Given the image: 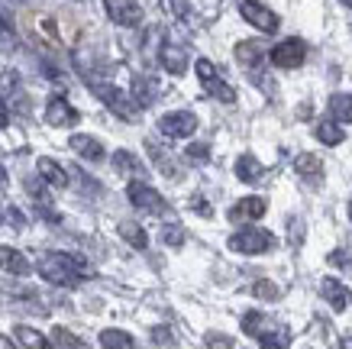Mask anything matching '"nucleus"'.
<instances>
[{
    "instance_id": "obj_10",
    "label": "nucleus",
    "mask_w": 352,
    "mask_h": 349,
    "mask_svg": "<svg viewBox=\"0 0 352 349\" xmlns=\"http://www.w3.org/2000/svg\"><path fill=\"white\" fill-rule=\"evenodd\" d=\"M78 120H81L78 110L68 104L62 94L49 97V104H45V123H49V127H75Z\"/></svg>"
},
{
    "instance_id": "obj_17",
    "label": "nucleus",
    "mask_w": 352,
    "mask_h": 349,
    "mask_svg": "<svg viewBox=\"0 0 352 349\" xmlns=\"http://www.w3.org/2000/svg\"><path fill=\"white\" fill-rule=\"evenodd\" d=\"M159 62H162V68H165L168 74H184L188 72V52H184L182 45L165 43L159 49Z\"/></svg>"
},
{
    "instance_id": "obj_23",
    "label": "nucleus",
    "mask_w": 352,
    "mask_h": 349,
    "mask_svg": "<svg viewBox=\"0 0 352 349\" xmlns=\"http://www.w3.org/2000/svg\"><path fill=\"white\" fill-rule=\"evenodd\" d=\"M314 136L320 139L323 146H340L342 139H346V133H342V127L336 123V120H323V123H317Z\"/></svg>"
},
{
    "instance_id": "obj_29",
    "label": "nucleus",
    "mask_w": 352,
    "mask_h": 349,
    "mask_svg": "<svg viewBox=\"0 0 352 349\" xmlns=\"http://www.w3.org/2000/svg\"><path fill=\"white\" fill-rule=\"evenodd\" d=\"M20 91V78L16 72H0V101H10Z\"/></svg>"
},
{
    "instance_id": "obj_7",
    "label": "nucleus",
    "mask_w": 352,
    "mask_h": 349,
    "mask_svg": "<svg viewBox=\"0 0 352 349\" xmlns=\"http://www.w3.org/2000/svg\"><path fill=\"white\" fill-rule=\"evenodd\" d=\"M239 13L249 26H256L262 32H275L278 30V13H272V7L258 3V0H243L239 3Z\"/></svg>"
},
{
    "instance_id": "obj_22",
    "label": "nucleus",
    "mask_w": 352,
    "mask_h": 349,
    "mask_svg": "<svg viewBox=\"0 0 352 349\" xmlns=\"http://www.w3.org/2000/svg\"><path fill=\"white\" fill-rule=\"evenodd\" d=\"M13 337L20 339V346H26V349H55L52 339L43 337L39 330H32V327H16L13 330Z\"/></svg>"
},
{
    "instance_id": "obj_1",
    "label": "nucleus",
    "mask_w": 352,
    "mask_h": 349,
    "mask_svg": "<svg viewBox=\"0 0 352 349\" xmlns=\"http://www.w3.org/2000/svg\"><path fill=\"white\" fill-rule=\"evenodd\" d=\"M36 272L58 288H78L87 278V262L75 253H45L36 262Z\"/></svg>"
},
{
    "instance_id": "obj_15",
    "label": "nucleus",
    "mask_w": 352,
    "mask_h": 349,
    "mask_svg": "<svg viewBox=\"0 0 352 349\" xmlns=\"http://www.w3.org/2000/svg\"><path fill=\"white\" fill-rule=\"evenodd\" d=\"M133 104L136 107H152L155 104V97H159V81L149 78V74H136L133 78Z\"/></svg>"
},
{
    "instance_id": "obj_30",
    "label": "nucleus",
    "mask_w": 352,
    "mask_h": 349,
    "mask_svg": "<svg viewBox=\"0 0 352 349\" xmlns=\"http://www.w3.org/2000/svg\"><path fill=\"white\" fill-rule=\"evenodd\" d=\"M252 295L262 297V301H278V297H281V288H278L275 282L262 278V282H256V285H252Z\"/></svg>"
},
{
    "instance_id": "obj_19",
    "label": "nucleus",
    "mask_w": 352,
    "mask_h": 349,
    "mask_svg": "<svg viewBox=\"0 0 352 349\" xmlns=\"http://www.w3.org/2000/svg\"><path fill=\"white\" fill-rule=\"evenodd\" d=\"M294 171H298L304 181H320L323 178V162L317 156H310V152H300L298 159H294Z\"/></svg>"
},
{
    "instance_id": "obj_2",
    "label": "nucleus",
    "mask_w": 352,
    "mask_h": 349,
    "mask_svg": "<svg viewBox=\"0 0 352 349\" xmlns=\"http://www.w3.org/2000/svg\"><path fill=\"white\" fill-rule=\"evenodd\" d=\"M226 246L239 255H262V253H272L278 246V240L265 226H245V230L233 233V236L226 240Z\"/></svg>"
},
{
    "instance_id": "obj_13",
    "label": "nucleus",
    "mask_w": 352,
    "mask_h": 349,
    "mask_svg": "<svg viewBox=\"0 0 352 349\" xmlns=\"http://www.w3.org/2000/svg\"><path fill=\"white\" fill-rule=\"evenodd\" d=\"M268 204L265 198H243L239 204L230 207V220L233 223H243V220H258V217H265Z\"/></svg>"
},
{
    "instance_id": "obj_33",
    "label": "nucleus",
    "mask_w": 352,
    "mask_h": 349,
    "mask_svg": "<svg viewBox=\"0 0 352 349\" xmlns=\"http://www.w3.org/2000/svg\"><path fill=\"white\" fill-rule=\"evenodd\" d=\"M262 324H265V317H262L258 310H249V314L243 317V330L249 333V337H258V333H262Z\"/></svg>"
},
{
    "instance_id": "obj_4",
    "label": "nucleus",
    "mask_w": 352,
    "mask_h": 349,
    "mask_svg": "<svg viewBox=\"0 0 352 349\" xmlns=\"http://www.w3.org/2000/svg\"><path fill=\"white\" fill-rule=\"evenodd\" d=\"M87 85H91V91H94V94L100 97V101H104L117 116H123V120H136L139 107L133 104V97L129 94H123V91L113 87V85H104V81H87Z\"/></svg>"
},
{
    "instance_id": "obj_21",
    "label": "nucleus",
    "mask_w": 352,
    "mask_h": 349,
    "mask_svg": "<svg viewBox=\"0 0 352 349\" xmlns=\"http://www.w3.org/2000/svg\"><path fill=\"white\" fill-rule=\"evenodd\" d=\"M100 346L104 349H139L136 339L129 337L126 330H117V327H110L100 333Z\"/></svg>"
},
{
    "instance_id": "obj_14",
    "label": "nucleus",
    "mask_w": 352,
    "mask_h": 349,
    "mask_svg": "<svg viewBox=\"0 0 352 349\" xmlns=\"http://www.w3.org/2000/svg\"><path fill=\"white\" fill-rule=\"evenodd\" d=\"M68 146L75 149L78 156L85 162H104V146H100V139H94V136H87V133H75V136L68 139Z\"/></svg>"
},
{
    "instance_id": "obj_31",
    "label": "nucleus",
    "mask_w": 352,
    "mask_h": 349,
    "mask_svg": "<svg viewBox=\"0 0 352 349\" xmlns=\"http://www.w3.org/2000/svg\"><path fill=\"white\" fill-rule=\"evenodd\" d=\"M52 337H55V343L62 349H87V343H81V339L75 337V333H68L65 327H55L52 330Z\"/></svg>"
},
{
    "instance_id": "obj_38",
    "label": "nucleus",
    "mask_w": 352,
    "mask_h": 349,
    "mask_svg": "<svg viewBox=\"0 0 352 349\" xmlns=\"http://www.w3.org/2000/svg\"><path fill=\"white\" fill-rule=\"evenodd\" d=\"M330 265H342V268H352V253H346V249H336V253H330Z\"/></svg>"
},
{
    "instance_id": "obj_36",
    "label": "nucleus",
    "mask_w": 352,
    "mask_h": 349,
    "mask_svg": "<svg viewBox=\"0 0 352 349\" xmlns=\"http://www.w3.org/2000/svg\"><path fill=\"white\" fill-rule=\"evenodd\" d=\"M0 43H13V23L7 13H0Z\"/></svg>"
},
{
    "instance_id": "obj_26",
    "label": "nucleus",
    "mask_w": 352,
    "mask_h": 349,
    "mask_svg": "<svg viewBox=\"0 0 352 349\" xmlns=\"http://www.w3.org/2000/svg\"><path fill=\"white\" fill-rule=\"evenodd\" d=\"M110 162H113V169L123 171V175H139V171H142V162H139L133 152H126V149H117Z\"/></svg>"
},
{
    "instance_id": "obj_20",
    "label": "nucleus",
    "mask_w": 352,
    "mask_h": 349,
    "mask_svg": "<svg viewBox=\"0 0 352 349\" xmlns=\"http://www.w3.org/2000/svg\"><path fill=\"white\" fill-rule=\"evenodd\" d=\"M236 59L243 62V68H249V72H258V68H262V59H265V52H262V45H258V43H239V45H236Z\"/></svg>"
},
{
    "instance_id": "obj_16",
    "label": "nucleus",
    "mask_w": 352,
    "mask_h": 349,
    "mask_svg": "<svg viewBox=\"0 0 352 349\" xmlns=\"http://www.w3.org/2000/svg\"><path fill=\"white\" fill-rule=\"evenodd\" d=\"M0 268H3V272H10V275H30V272H32L30 259H26L20 249L3 246V243H0Z\"/></svg>"
},
{
    "instance_id": "obj_35",
    "label": "nucleus",
    "mask_w": 352,
    "mask_h": 349,
    "mask_svg": "<svg viewBox=\"0 0 352 349\" xmlns=\"http://www.w3.org/2000/svg\"><path fill=\"white\" fill-rule=\"evenodd\" d=\"M207 346L210 349H233V339L226 333H207Z\"/></svg>"
},
{
    "instance_id": "obj_27",
    "label": "nucleus",
    "mask_w": 352,
    "mask_h": 349,
    "mask_svg": "<svg viewBox=\"0 0 352 349\" xmlns=\"http://www.w3.org/2000/svg\"><path fill=\"white\" fill-rule=\"evenodd\" d=\"M330 114H333V120H349L352 123V94H333Z\"/></svg>"
},
{
    "instance_id": "obj_24",
    "label": "nucleus",
    "mask_w": 352,
    "mask_h": 349,
    "mask_svg": "<svg viewBox=\"0 0 352 349\" xmlns=\"http://www.w3.org/2000/svg\"><path fill=\"white\" fill-rule=\"evenodd\" d=\"M288 343H291V330L288 327L262 330V333H258V346L262 349H288Z\"/></svg>"
},
{
    "instance_id": "obj_43",
    "label": "nucleus",
    "mask_w": 352,
    "mask_h": 349,
    "mask_svg": "<svg viewBox=\"0 0 352 349\" xmlns=\"http://www.w3.org/2000/svg\"><path fill=\"white\" fill-rule=\"evenodd\" d=\"M0 349H16V343H13L10 337H3V333H0Z\"/></svg>"
},
{
    "instance_id": "obj_6",
    "label": "nucleus",
    "mask_w": 352,
    "mask_h": 349,
    "mask_svg": "<svg viewBox=\"0 0 352 349\" xmlns=\"http://www.w3.org/2000/svg\"><path fill=\"white\" fill-rule=\"evenodd\" d=\"M159 133L168 139H188L197 133V116L191 110H171L159 120Z\"/></svg>"
},
{
    "instance_id": "obj_39",
    "label": "nucleus",
    "mask_w": 352,
    "mask_h": 349,
    "mask_svg": "<svg viewBox=\"0 0 352 349\" xmlns=\"http://www.w3.org/2000/svg\"><path fill=\"white\" fill-rule=\"evenodd\" d=\"M168 7L175 17H191V0H168Z\"/></svg>"
},
{
    "instance_id": "obj_34",
    "label": "nucleus",
    "mask_w": 352,
    "mask_h": 349,
    "mask_svg": "<svg viewBox=\"0 0 352 349\" xmlns=\"http://www.w3.org/2000/svg\"><path fill=\"white\" fill-rule=\"evenodd\" d=\"M184 156L191 162H207L210 159V146H207V142H194V146L184 149Z\"/></svg>"
},
{
    "instance_id": "obj_41",
    "label": "nucleus",
    "mask_w": 352,
    "mask_h": 349,
    "mask_svg": "<svg viewBox=\"0 0 352 349\" xmlns=\"http://www.w3.org/2000/svg\"><path fill=\"white\" fill-rule=\"evenodd\" d=\"M304 240V223L300 220H291V246H298Z\"/></svg>"
},
{
    "instance_id": "obj_18",
    "label": "nucleus",
    "mask_w": 352,
    "mask_h": 349,
    "mask_svg": "<svg viewBox=\"0 0 352 349\" xmlns=\"http://www.w3.org/2000/svg\"><path fill=\"white\" fill-rule=\"evenodd\" d=\"M236 178L245 181V184H258L265 178V169H262V162L256 156H239L236 159Z\"/></svg>"
},
{
    "instance_id": "obj_40",
    "label": "nucleus",
    "mask_w": 352,
    "mask_h": 349,
    "mask_svg": "<svg viewBox=\"0 0 352 349\" xmlns=\"http://www.w3.org/2000/svg\"><path fill=\"white\" fill-rule=\"evenodd\" d=\"M152 337H155V343H162V346H165V343H175V337H171V330H165V327H155L152 330Z\"/></svg>"
},
{
    "instance_id": "obj_45",
    "label": "nucleus",
    "mask_w": 352,
    "mask_h": 349,
    "mask_svg": "<svg viewBox=\"0 0 352 349\" xmlns=\"http://www.w3.org/2000/svg\"><path fill=\"white\" fill-rule=\"evenodd\" d=\"M7 184V171H3V165H0V188Z\"/></svg>"
},
{
    "instance_id": "obj_8",
    "label": "nucleus",
    "mask_w": 352,
    "mask_h": 349,
    "mask_svg": "<svg viewBox=\"0 0 352 349\" xmlns=\"http://www.w3.org/2000/svg\"><path fill=\"white\" fill-rule=\"evenodd\" d=\"M304 55H307V45L300 43V39H285V43H278L268 59L275 68H300L304 65Z\"/></svg>"
},
{
    "instance_id": "obj_9",
    "label": "nucleus",
    "mask_w": 352,
    "mask_h": 349,
    "mask_svg": "<svg viewBox=\"0 0 352 349\" xmlns=\"http://www.w3.org/2000/svg\"><path fill=\"white\" fill-rule=\"evenodd\" d=\"M104 10L117 26H139L142 23L139 0H104Z\"/></svg>"
},
{
    "instance_id": "obj_42",
    "label": "nucleus",
    "mask_w": 352,
    "mask_h": 349,
    "mask_svg": "<svg viewBox=\"0 0 352 349\" xmlns=\"http://www.w3.org/2000/svg\"><path fill=\"white\" fill-rule=\"evenodd\" d=\"M10 123V114H7V104L0 101V127H7Z\"/></svg>"
},
{
    "instance_id": "obj_32",
    "label": "nucleus",
    "mask_w": 352,
    "mask_h": 349,
    "mask_svg": "<svg viewBox=\"0 0 352 349\" xmlns=\"http://www.w3.org/2000/svg\"><path fill=\"white\" fill-rule=\"evenodd\" d=\"M162 240H165V246L178 249V246H184V230L178 223H165V226H162Z\"/></svg>"
},
{
    "instance_id": "obj_5",
    "label": "nucleus",
    "mask_w": 352,
    "mask_h": 349,
    "mask_svg": "<svg viewBox=\"0 0 352 349\" xmlns=\"http://www.w3.org/2000/svg\"><path fill=\"white\" fill-rule=\"evenodd\" d=\"M126 198L133 207H139V211L146 213H165L168 211V204H165V198H162L155 188H149L146 181H129L126 184Z\"/></svg>"
},
{
    "instance_id": "obj_25",
    "label": "nucleus",
    "mask_w": 352,
    "mask_h": 349,
    "mask_svg": "<svg viewBox=\"0 0 352 349\" xmlns=\"http://www.w3.org/2000/svg\"><path fill=\"white\" fill-rule=\"evenodd\" d=\"M120 236L126 240L133 249H146L149 246V236H146V230L139 226V223H133V220H123L120 223Z\"/></svg>"
},
{
    "instance_id": "obj_37",
    "label": "nucleus",
    "mask_w": 352,
    "mask_h": 349,
    "mask_svg": "<svg viewBox=\"0 0 352 349\" xmlns=\"http://www.w3.org/2000/svg\"><path fill=\"white\" fill-rule=\"evenodd\" d=\"M3 220H10L13 230H20L23 223H26V217H23V211H16V207H7V211H3Z\"/></svg>"
},
{
    "instance_id": "obj_46",
    "label": "nucleus",
    "mask_w": 352,
    "mask_h": 349,
    "mask_svg": "<svg viewBox=\"0 0 352 349\" xmlns=\"http://www.w3.org/2000/svg\"><path fill=\"white\" fill-rule=\"evenodd\" d=\"M342 349H352V337H346V339H342Z\"/></svg>"
},
{
    "instance_id": "obj_28",
    "label": "nucleus",
    "mask_w": 352,
    "mask_h": 349,
    "mask_svg": "<svg viewBox=\"0 0 352 349\" xmlns=\"http://www.w3.org/2000/svg\"><path fill=\"white\" fill-rule=\"evenodd\" d=\"M149 152H152V159H155V165L162 169V175H165V178H178V169H175V162H171L168 156H165V152L155 146V142H149Z\"/></svg>"
},
{
    "instance_id": "obj_12",
    "label": "nucleus",
    "mask_w": 352,
    "mask_h": 349,
    "mask_svg": "<svg viewBox=\"0 0 352 349\" xmlns=\"http://www.w3.org/2000/svg\"><path fill=\"white\" fill-rule=\"evenodd\" d=\"M36 175H39V181H45L49 188H68V171L58 165L55 159H49V156H43V159L36 162Z\"/></svg>"
},
{
    "instance_id": "obj_47",
    "label": "nucleus",
    "mask_w": 352,
    "mask_h": 349,
    "mask_svg": "<svg viewBox=\"0 0 352 349\" xmlns=\"http://www.w3.org/2000/svg\"><path fill=\"white\" fill-rule=\"evenodd\" d=\"M0 223H3V207H0Z\"/></svg>"
},
{
    "instance_id": "obj_11",
    "label": "nucleus",
    "mask_w": 352,
    "mask_h": 349,
    "mask_svg": "<svg viewBox=\"0 0 352 349\" xmlns=\"http://www.w3.org/2000/svg\"><path fill=\"white\" fill-rule=\"evenodd\" d=\"M320 295H323V301H327V304L336 310V314H340V310H346V307H349V301H352L349 288L342 285L340 278H333V275H327L320 282Z\"/></svg>"
},
{
    "instance_id": "obj_44",
    "label": "nucleus",
    "mask_w": 352,
    "mask_h": 349,
    "mask_svg": "<svg viewBox=\"0 0 352 349\" xmlns=\"http://www.w3.org/2000/svg\"><path fill=\"white\" fill-rule=\"evenodd\" d=\"M191 207H194V211H197V213H204V217H207V213H210V207H207V204H204V201H194Z\"/></svg>"
},
{
    "instance_id": "obj_3",
    "label": "nucleus",
    "mask_w": 352,
    "mask_h": 349,
    "mask_svg": "<svg viewBox=\"0 0 352 349\" xmlns=\"http://www.w3.org/2000/svg\"><path fill=\"white\" fill-rule=\"evenodd\" d=\"M194 72H197L204 91H207L210 97L223 101V104H233V101H236V91L226 85L220 74H217V68H214V62H210V59H197V62H194Z\"/></svg>"
},
{
    "instance_id": "obj_49",
    "label": "nucleus",
    "mask_w": 352,
    "mask_h": 349,
    "mask_svg": "<svg viewBox=\"0 0 352 349\" xmlns=\"http://www.w3.org/2000/svg\"><path fill=\"white\" fill-rule=\"evenodd\" d=\"M342 3H349V7H352V0H342Z\"/></svg>"
},
{
    "instance_id": "obj_48",
    "label": "nucleus",
    "mask_w": 352,
    "mask_h": 349,
    "mask_svg": "<svg viewBox=\"0 0 352 349\" xmlns=\"http://www.w3.org/2000/svg\"><path fill=\"white\" fill-rule=\"evenodd\" d=\"M349 220H352V201H349Z\"/></svg>"
}]
</instances>
